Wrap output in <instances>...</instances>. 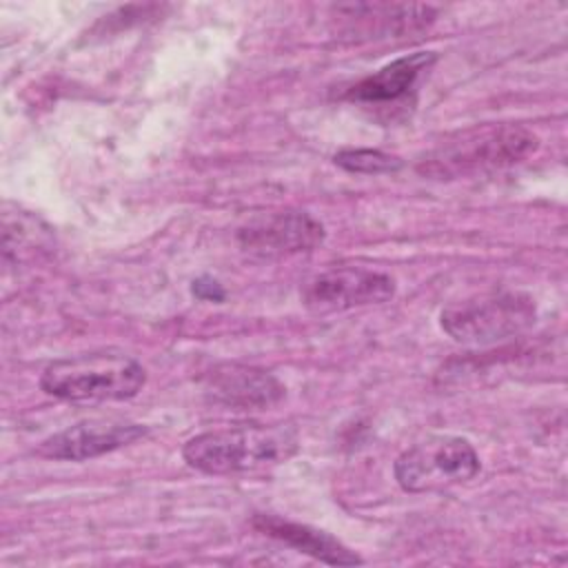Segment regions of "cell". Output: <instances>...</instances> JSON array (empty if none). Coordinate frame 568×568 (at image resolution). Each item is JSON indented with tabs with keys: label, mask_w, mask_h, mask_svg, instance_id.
Listing matches in <instances>:
<instances>
[{
	"label": "cell",
	"mask_w": 568,
	"mask_h": 568,
	"mask_svg": "<svg viewBox=\"0 0 568 568\" xmlns=\"http://www.w3.org/2000/svg\"><path fill=\"white\" fill-rule=\"evenodd\" d=\"M297 448L300 437L293 426L251 424L200 433L182 446V457L195 470L231 475L282 464L291 459Z\"/></svg>",
	"instance_id": "1"
},
{
	"label": "cell",
	"mask_w": 568,
	"mask_h": 568,
	"mask_svg": "<svg viewBox=\"0 0 568 568\" xmlns=\"http://www.w3.org/2000/svg\"><path fill=\"white\" fill-rule=\"evenodd\" d=\"M146 382L144 366L118 351L82 353L51 362L40 375L47 395L67 402H120L135 397Z\"/></svg>",
	"instance_id": "2"
},
{
	"label": "cell",
	"mask_w": 568,
	"mask_h": 568,
	"mask_svg": "<svg viewBox=\"0 0 568 568\" xmlns=\"http://www.w3.org/2000/svg\"><path fill=\"white\" fill-rule=\"evenodd\" d=\"M532 131L517 124L479 126L459 133L455 140L437 146L424 158L419 171L430 178H459L484 173L521 162L537 149Z\"/></svg>",
	"instance_id": "3"
},
{
	"label": "cell",
	"mask_w": 568,
	"mask_h": 568,
	"mask_svg": "<svg viewBox=\"0 0 568 568\" xmlns=\"http://www.w3.org/2000/svg\"><path fill=\"white\" fill-rule=\"evenodd\" d=\"M537 320L535 300L526 293H490L450 304L442 311L439 324L459 344L490 346L528 331Z\"/></svg>",
	"instance_id": "4"
},
{
	"label": "cell",
	"mask_w": 568,
	"mask_h": 568,
	"mask_svg": "<svg viewBox=\"0 0 568 568\" xmlns=\"http://www.w3.org/2000/svg\"><path fill=\"white\" fill-rule=\"evenodd\" d=\"M481 468L473 444L457 435H433L406 448L393 466L406 493H435L470 481Z\"/></svg>",
	"instance_id": "5"
},
{
	"label": "cell",
	"mask_w": 568,
	"mask_h": 568,
	"mask_svg": "<svg viewBox=\"0 0 568 568\" xmlns=\"http://www.w3.org/2000/svg\"><path fill=\"white\" fill-rule=\"evenodd\" d=\"M324 242V226L304 211H280L248 220L237 229L240 248L260 260L308 253Z\"/></svg>",
	"instance_id": "6"
},
{
	"label": "cell",
	"mask_w": 568,
	"mask_h": 568,
	"mask_svg": "<svg viewBox=\"0 0 568 568\" xmlns=\"http://www.w3.org/2000/svg\"><path fill=\"white\" fill-rule=\"evenodd\" d=\"M395 295V280L371 268L342 266L315 275L302 291V304L313 313H335L368 304L388 302Z\"/></svg>",
	"instance_id": "7"
},
{
	"label": "cell",
	"mask_w": 568,
	"mask_h": 568,
	"mask_svg": "<svg viewBox=\"0 0 568 568\" xmlns=\"http://www.w3.org/2000/svg\"><path fill=\"white\" fill-rule=\"evenodd\" d=\"M335 31L348 40L375 38H406L428 29L437 18L433 4H382V2H353L335 4L331 9Z\"/></svg>",
	"instance_id": "8"
},
{
	"label": "cell",
	"mask_w": 568,
	"mask_h": 568,
	"mask_svg": "<svg viewBox=\"0 0 568 568\" xmlns=\"http://www.w3.org/2000/svg\"><path fill=\"white\" fill-rule=\"evenodd\" d=\"M146 426L133 422L91 419L49 435L38 444V455L60 462H84L118 450L144 437Z\"/></svg>",
	"instance_id": "9"
},
{
	"label": "cell",
	"mask_w": 568,
	"mask_h": 568,
	"mask_svg": "<svg viewBox=\"0 0 568 568\" xmlns=\"http://www.w3.org/2000/svg\"><path fill=\"white\" fill-rule=\"evenodd\" d=\"M206 390L213 399L240 410L268 408L286 393L284 384L271 371L246 364L215 366L206 375Z\"/></svg>",
	"instance_id": "10"
},
{
	"label": "cell",
	"mask_w": 568,
	"mask_h": 568,
	"mask_svg": "<svg viewBox=\"0 0 568 568\" xmlns=\"http://www.w3.org/2000/svg\"><path fill=\"white\" fill-rule=\"evenodd\" d=\"M433 51H415L402 55L375 73L357 80L344 91V100L359 104H390L404 100L417 84V80L435 64Z\"/></svg>",
	"instance_id": "11"
},
{
	"label": "cell",
	"mask_w": 568,
	"mask_h": 568,
	"mask_svg": "<svg viewBox=\"0 0 568 568\" xmlns=\"http://www.w3.org/2000/svg\"><path fill=\"white\" fill-rule=\"evenodd\" d=\"M253 526L262 535H268V537L295 548L297 552H304V555H308L317 561H324L328 566H355V564L364 561L355 550L344 546L333 535L317 530L313 526H306V524L282 519L277 515H255Z\"/></svg>",
	"instance_id": "12"
},
{
	"label": "cell",
	"mask_w": 568,
	"mask_h": 568,
	"mask_svg": "<svg viewBox=\"0 0 568 568\" xmlns=\"http://www.w3.org/2000/svg\"><path fill=\"white\" fill-rule=\"evenodd\" d=\"M333 162L348 173H364V175L395 173L402 169L399 158L384 153L379 149H344L335 153Z\"/></svg>",
	"instance_id": "13"
},
{
	"label": "cell",
	"mask_w": 568,
	"mask_h": 568,
	"mask_svg": "<svg viewBox=\"0 0 568 568\" xmlns=\"http://www.w3.org/2000/svg\"><path fill=\"white\" fill-rule=\"evenodd\" d=\"M191 291L197 300H206V302H224V297H226V291L222 288V284L217 280H213L211 275H202V277L193 280Z\"/></svg>",
	"instance_id": "14"
}]
</instances>
